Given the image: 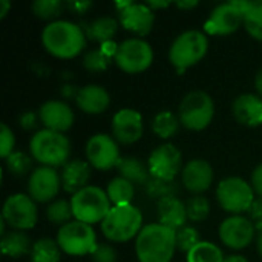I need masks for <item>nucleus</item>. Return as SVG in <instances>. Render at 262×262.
<instances>
[{"label":"nucleus","mask_w":262,"mask_h":262,"mask_svg":"<svg viewBox=\"0 0 262 262\" xmlns=\"http://www.w3.org/2000/svg\"><path fill=\"white\" fill-rule=\"evenodd\" d=\"M45 49L57 58H74L86 46V32L80 25L68 20H55L41 32Z\"/></svg>","instance_id":"f257e3e1"},{"label":"nucleus","mask_w":262,"mask_h":262,"mask_svg":"<svg viewBox=\"0 0 262 262\" xmlns=\"http://www.w3.org/2000/svg\"><path fill=\"white\" fill-rule=\"evenodd\" d=\"M177 250V232L160 223L147 224L135 239L140 262H170Z\"/></svg>","instance_id":"f03ea898"},{"label":"nucleus","mask_w":262,"mask_h":262,"mask_svg":"<svg viewBox=\"0 0 262 262\" xmlns=\"http://www.w3.org/2000/svg\"><path fill=\"white\" fill-rule=\"evenodd\" d=\"M29 150L31 157L41 166L64 167L71 157V141L64 134L41 129L32 135Z\"/></svg>","instance_id":"7ed1b4c3"},{"label":"nucleus","mask_w":262,"mask_h":262,"mask_svg":"<svg viewBox=\"0 0 262 262\" xmlns=\"http://www.w3.org/2000/svg\"><path fill=\"white\" fill-rule=\"evenodd\" d=\"M143 229V215L134 204L115 206L101 223L103 235L112 243H127Z\"/></svg>","instance_id":"20e7f679"},{"label":"nucleus","mask_w":262,"mask_h":262,"mask_svg":"<svg viewBox=\"0 0 262 262\" xmlns=\"http://www.w3.org/2000/svg\"><path fill=\"white\" fill-rule=\"evenodd\" d=\"M209 51L207 34L201 31H184L181 32L169 48V60L183 74L187 68L200 63Z\"/></svg>","instance_id":"39448f33"},{"label":"nucleus","mask_w":262,"mask_h":262,"mask_svg":"<svg viewBox=\"0 0 262 262\" xmlns=\"http://www.w3.org/2000/svg\"><path fill=\"white\" fill-rule=\"evenodd\" d=\"M71 206L74 220L89 226L103 223L112 209L107 193L97 186H88L72 195Z\"/></svg>","instance_id":"423d86ee"},{"label":"nucleus","mask_w":262,"mask_h":262,"mask_svg":"<svg viewBox=\"0 0 262 262\" xmlns=\"http://www.w3.org/2000/svg\"><path fill=\"white\" fill-rule=\"evenodd\" d=\"M215 115V103L204 91H192L180 103L178 118L180 123L189 130L206 129Z\"/></svg>","instance_id":"0eeeda50"},{"label":"nucleus","mask_w":262,"mask_h":262,"mask_svg":"<svg viewBox=\"0 0 262 262\" xmlns=\"http://www.w3.org/2000/svg\"><path fill=\"white\" fill-rule=\"evenodd\" d=\"M216 200L221 209L232 215H241L249 212L255 201V192L252 184L239 177H229L220 181L216 187Z\"/></svg>","instance_id":"6e6552de"},{"label":"nucleus","mask_w":262,"mask_h":262,"mask_svg":"<svg viewBox=\"0 0 262 262\" xmlns=\"http://www.w3.org/2000/svg\"><path fill=\"white\" fill-rule=\"evenodd\" d=\"M55 241L61 252L71 256L92 255V252L98 246L92 226L80 221H71L66 226L60 227Z\"/></svg>","instance_id":"1a4fd4ad"},{"label":"nucleus","mask_w":262,"mask_h":262,"mask_svg":"<svg viewBox=\"0 0 262 262\" xmlns=\"http://www.w3.org/2000/svg\"><path fill=\"white\" fill-rule=\"evenodd\" d=\"M2 218L14 230H31L38 221L37 203L25 193L9 195L3 204Z\"/></svg>","instance_id":"9d476101"},{"label":"nucleus","mask_w":262,"mask_h":262,"mask_svg":"<svg viewBox=\"0 0 262 262\" xmlns=\"http://www.w3.org/2000/svg\"><path fill=\"white\" fill-rule=\"evenodd\" d=\"M114 60L123 72L140 74L152 64L154 51L143 38H127L118 45Z\"/></svg>","instance_id":"9b49d317"},{"label":"nucleus","mask_w":262,"mask_h":262,"mask_svg":"<svg viewBox=\"0 0 262 262\" xmlns=\"http://www.w3.org/2000/svg\"><path fill=\"white\" fill-rule=\"evenodd\" d=\"M249 2H227L218 5L204 25L209 35H230L244 25V11Z\"/></svg>","instance_id":"f8f14e48"},{"label":"nucleus","mask_w":262,"mask_h":262,"mask_svg":"<svg viewBox=\"0 0 262 262\" xmlns=\"http://www.w3.org/2000/svg\"><path fill=\"white\" fill-rule=\"evenodd\" d=\"M88 163L97 170H109L120 163V149L114 137L107 134H95L86 143Z\"/></svg>","instance_id":"ddd939ff"},{"label":"nucleus","mask_w":262,"mask_h":262,"mask_svg":"<svg viewBox=\"0 0 262 262\" xmlns=\"http://www.w3.org/2000/svg\"><path fill=\"white\" fill-rule=\"evenodd\" d=\"M256 235V224L243 215H232L220 226L221 243L233 250H243L249 247Z\"/></svg>","instance_id":"4468645a"},{"label":"nucleus","mask_w":262,"mask_h":262,"mask_svg":"<svg viewBox=\"0 0 262 262\" xmlns=\"http://www.w3.org/2000/svg\"><path fill=\"white\" fill-rule=\"evenodd\" d=\"M181 166H183V155L180 149L172 143H166L155 147L147 160L150 177L164 181H173L178 172L181 170Z\"/></svg>","instance_id":"2eb2a0df"},{"label":"nucleus","mask_w":262,"mask_h":262,"mask_svg":"<svg viewBox=\"0 0 262 262\" xmlns=\"http://www.w3.org/2000/svg\"><path fill=\"white\" fill-rule=\"evenodd\" d=\"M61 187V175L54 167H37L31 172L28 180V195L35 203L52 201Z\"/></svg>","instance_id":"dca6fc26"},{"label":"nucleus","mask_w":262,"mask_h":262,"mask_svg":"<svg viewBox=\"0 0 262 262\" xmlns=\"http://www.w3.org/2000/svg\"><path fill=\"white\" fill-rule=\"evenodd\" d=\"M112 135L120 144H134L143 135V117L130 107L120 109L112 118Z\"/></svg>","instance_id":"f3484780"},{"label":"nucleus","mask_w":262,"mask_h":262,"mask_svg":"<svg viewBox=\"0 0 262 262\" xmlns=\"http://www.w3.org/2000/svg\"><path fill=\"white\" fill-rule=\"evenodd\" d=\"M38 120L48 130L64 134L74 126V111L61 100L45 101L38 109Z\"/></svg>","instance_id":"a211bd4d"},{"label":"nucleus","mask_w":262,"mask_h":262,"mask_svg":"<svg viewBox=\"0 0 262 262\" xmlns=\"http://www.w3.org/2000/svg\"><path fill=\"white\" fill-rule=\"evenodd\" d=\"M120 23L124 29L143 37L147 35L155 23V14L146 3H132L118 11Z\"/></svg>","instance_id":"6ab92c4d"},{"label":"nucleus","mask_w":262,"mask_h":262,"mask_svg":"<svg viewBox=\"0 0 262 262\" xmlns=\"http://www.w3.org/2000/svg\"><path fill=\"white\" fill-rule=\"evenodd\" d=\"M181 180L189 192L201 195L209 190L213 183V169L206 160L195 158L190 160L181 170Z\"/></svg>","instance_id":"aec40b11"},{"label":"nucleus","mask_w":262,"mask_h":262,"mask_svg":"<svg viewBox=\"0 0 262 262\" xmlns=\"http://www.w3.org/2000/svg\"><path fill=\"white\" fill-rule=\"evenodd\" d=\"M235 120L249 127L262 124V97L258 94H241L232 104Z\"/></svg>","instance_id":"412c9836"},{"label":"nucleus","mask_w":262,"mask_h":262,"mask_svg":"<svg viewBox=\"0 0 262 262\" xmlns=\"http://www.w3.org/2000/svg\"><path fill=\"white\" fill-rule=\"evenodd\" d=\"M75 103L80 111L89 115H98L107 111L111 104V95L109 92L98 84H88L78 89V94L75 97Z\"/></svg>","instance_id":"4be33fe9"},{"label":"nucleus","mask_w":262,"mask_h":262,"mask_svg":"<svg viewBox=\"0 0 262 262\" xmlns=\"http://www.w3.org/2000/svg\"><path fill=\"white\" fill-rule=\"evenodd\" d=\"M157 213L160 224L175 232L184 227L186 221L189 220L186 204L178 196H167L160 200L157 204Z\"/></svg>","instance_id":"5701e85b"},{"label":"nucleus","mask_w":262,"mask_h":262,"mask_svg":"<svg viewBox=\"0 0 262 262\" xmlns=\"http://www.w3.org/2000/svg\"><path fill=\"white\" fill-rule=\"evenodd\" d=\"M91 178V164L83 160H71L61 170V187L64 192L75 195L88 187Z\"/></svg>","instance_id":"b1692460"},{"label":"nucleus","mask_w":262,"mask_h":262,"mask_svg":"<svg viewBox=\"0 0 262 262\" xmlns=\"http://www.w3.org/2000/svg\"><path fill=\"white\" fill-rule=\"evenodd\" d=\"M0 250L5 256L9 258H20L26 253H31L32 244L29 236L20 230H11L5 233L0 239Z\"/></svg>","instance_id":"393cba45"},{"label":"nucleus","mask_w":262,"mask_h":262,"mask_svg":"<svg viewBox=\"0 0 262 262\" xmlns=\"http://www.w3.org/2000/svg\"><path fill=\"white\" fill-rule=\"evenodd\" d=\"M117 170L121 178L130 181L132 184H144L150 180L149 167L135 157H123L117 164Z\"/></svg>","instance_id":"a878e982"},{"label":"nucleus","mask_w":262,"mask_h":262,"mask_svg":"<svg viewBox=\"0 0 262 262\" xmlns=\"http://www.w3.org/2000/svg\"><path fill=\"white\" fill-rule=\"evenodd\" d=\"M117 29H118V21L114 17H107V15L98 17L84 26L86 37H89L91 40H95L101 45L106 41H111L112 37L117 34Z\"/></svg>","instance_id":"bb28decb"},{"label":"nucleus","mask_w":262,"mask_h":262,"mask_svg":"<svg viewBox=\"0 0 262 262\" xmlns=\"http://www.w3.org/2000/svg\"><path fill=\"white\" fill-rule=\"evenodd\" d=\"M106 193L109 196V201L112 207L115 206H129L132 204V200L135 196V187L130 181L117 177L109 181L106 187Z\"/></svg>","instance_id":"cd10ccee"},{"label":"nucleus","mask_w":262,"mask_h":262,"mask_svg":"<svg viewBox=\"0 0 262 262\" xmlns=\"http://www.w3.org/2000/svg\"><path fill=\"white\" fill-rule=\"evenodd\" d=\"M180 118L172 114L170 111H163L160 114H157L152 120V130L157 137L167 140L177 135L178 129H180Z\"/></svg>","instance_id":"c85d7f7f"},{"label":"nucleus","mask_w":262,"mask_h":262,"mask_svg":"<svg viewBox=\"0 0 262 262\" xmlns=\"http://www.w3.org/2000/svg\"><path fill=\"white\" fill-rule=\"evenodd\" d=\"M61 258V249L57 241L51 238H41L32 244L31 262H58Z\"/></svg>","instance_id":"c756f323"},{"label":"nucleus","mask_w":262,"mask_h":262,"mask_svg":"<svg viewBox=\"0 0 262 262\" xmlns=\"http://www.w3.org/2000/svg\"><path fill=\"white\" fill-rule=\"evenodd\" d=\"M224 259L223 250L207 241H201L187 253V262H223Z\"/></svg>","instance_id":"7c9ffc66"},{"label":"nucleus","mask_w":262,"mask_h":262,"mask_svg":"<svg viewBox=\"0 0 262 262\" xmlns=\"http://www.w3.org/2000/svg\"><path fill=\"white\" fill-rule=\"evenodd\" d=\"M244 25L247 32L262 41V0L249 2L244 11Z\"/></svg>","instance_id":"2f4dec72"},{"label":"nucleus","mask_w":262,"mask_h":262,"mask_svg":"<svg viewBox=\"0 0 262 262\" xmlns=\"http://www.w3.org/2000/svg\"><path fill=\"white\" fill-rule=\"evenodd\" d=\"M46 218L60 227L66 226L68 223L72 221L74 213H72V206L71 201L66 200H55L46 207Z\"/></svg>","instance_id":"473e14b6"},{"label":"nucleus","mask_w":262,"mask_h":262,"mask_svg":"<svg viewBox=\"0 0 262 262\" xmlns=\"http://www.w3.org/2000/svg\"><path fill=\"white\" fill-rule=\"evenodd\" d=\"M186 209L192 223H203L210 215V201L203 195H195L186 203Z\"/></svg>","instance_id":"72a5a7b5"},{"label":"nucleus","mask_w":262,"mask_h":262,"mask_svg":"<svg viewBox=\"0 0 262 262\" xmlns=\"http://www.w3.org/2000/svg\"><path fill=\"white\" fill-rule=\"evenodd\" d=\"M144 187H146L147 195L158 201L167 196H177V192H178L175 181H164V180H158L154 177H150V180L146 183Z\"/></svg>","instance_id":"f704fd0d"},{"label":"nucleus","mask_w":262,"mask_h":262,"mask_svg":"<svg viewBox=\"0 0 262 262\" xmlns=\"http://www.w3.org/2000/svg\"><path fill=\"white\" fill-rule=\"evenodd\" d=\"M32 160H34L32 157H29L23 152H12L5 161H6V169L9 170L11 175L25 177L32 169Z\"/></svg>","instance_id":"c9c22d12"},{"label":"nucleus","mask_w":262,"mask_h":262,"mask_svg":"<svg viewBox=\"0 0 262 262\" xmlns=\"http://www.w3.org/2000/svg\"><path fill=\"white\" fill-rule=\"evenodd\" d=\"M32 12L41 20H52L61 14L63 11V3L60 0H35L32 3Z\"/></svg>","instance_id":"e433bc0d"},{"label":"nucleus","mask_w":262,"mask_h":262,"mask_svg":"<svg viewBox=\"0 0 262 262\" xmlns=\"http://www.w3.org/2000/svg\"><path fill=\"white\" fill-rule=\"evenodd\" d=\"M200 232L195 227L184 226L180 230H177V249L180 252L189 253L196 244H200Z\"/></svg>","instance_id":"4c0bfd02"},{"label":"nucleus","mask_w":262,"mask_h":262,"mask_svg":"<svg viewBox=\"0 0 262 262\" xmlns=\"http://www.w3.org/2000/svg\"><path fill=\"white\" fill-rule=\"evenodd\" d=\"M107 64H109V57L100 48L86 52L84 57H83V66L88 71H91V72L106 71L107 69Z\"/></svg>","instance_id":"58836bf2"},{"label":"nucleus","mask_w":262,"mask_h":262,"mask_svg":"<svg viewBox=\"0 0 262 262\" xmlns=\"http://www.w3.org/2000/svg\"><path fill=\"white\" fill-rule=\"evenodd\" d=\"M15 146V138L11 130V127L6 123L0 124V155L3 160H6L12 152Z\"/></svg>","instance_id":"ea45409f"},{"label":"nucleus","mask_w":262,"mask_h":262,"mask_svg":"<svg viewBox=\"0 0 262 262\" xmlns=\"http://www.w3.org/2000/svg\"><path fill=\"white\" fill-rule=\"evenodd\" d=\"M92 262H117V252L109 244H98L91 255Z\"/></svg>","instance_id":"a19ab883"},{"label":"nucleus","mask_w":262,"mask_h":262,"mask_svg":"<svg viewBox=\"0 0 262 262\" xmlns=\"http://www.w3.org/2000/svg\"><path fill=\"white\" fill-rule=\"evenodd\" d=\"M252 189H253L255 195L262 198V163L255 167V170L252 173Z\"/></svg>","instance_id":"79ce46f5"},{"label":"nucleus","mask_w":262,"mask_h":262,"mask_svg":"<svg viewBox=\"0 0 262 262\" xmlns=\"http://www.w3.org/2000/svg\"><path fill=\"white\" fill-rule=\"evenodd\" d=\"M249 215H250V220L255 221V224H261L262 223V198H258L253 201V204L250 206L249 209Z\"/></svg>","instance_id":"37998d69"},{"label":"nucleus","mask_w":262,"mask_h":262,"mask_svg":"<svg viewBox=\"0 0 262 262\" xmlns=\"http://www.w3.org/2000/svg\"><path fill=\"white\" fill-rule=\"evenodd\" d=\"M20 126L23 129H34L37 126V114L35 112H25L20 117Z\"/></svg>","instance_id":"c03bdc74"},{"label":"nucleus","mask_w":262,"mask_h":262,"mask_svg":"<svg viewBox=\"0 0 262 262\" xmlns=\"http://www.w3.org/2000/svg\"><path fill=\"white\" fill-rule=\"evenodd\" d=\"M91 2H71V3H68V6L72 9V11H75V12H78V14H83V12H86L88 11V8H91Z\"/></svg>","instance_id":"a18cd8bd"},{"label":"nucleus","mask_w":262,"mask_h":262,"mask_svg":"<svg viewBox=\"0 0 262 262\" xmlns=\"http://www.w3.org/2000/svg\"><path fill=\"white\" fill-rule=\"evenodd\" d=\"M77 94H78V91L75 89V88H72V86H69V84H66V86H63L61 88V95H64L66 98H75L77 97Z\"/></svg>","instance_id":"49530a36"},{"label":"nucleus","mask_w":262,"mask_h":262,"mask_svg":"<svg viewBox=\"0 0 262 262\" xmlns=\"http://www.w3.org/2000/svg\"><path fill=\"white\" fill-rule=\"evenodd\" d=\"M9 9H11V2L9 0H0V18H5Z\"/></svg>","instance_id":"de8ad7c7"},{"label":"nucleus","mask_w":262,"mask_h":262,"mask_svg":"<svg viewBox=\"0 0 262 262\" xmlns=\"http://www.w3.org/2000/svg\"><path fill=\"white\" fill-rule=\"evenodd\" d=\"M152 11L154 9H161V8H167L170 5V2H147L146 3Z\"/></svg>","instance_id":"09e8293b"},{"label":"nucleus","mask_w":262,"mask_h":262,"mask_svg":"<svg viewBox=\"0 0 262 262\" xmlns=\"http://www.w3.org/2000/svg\"><path fill=\"white\" fill-rule=\"evenodd\" d=\"M175 5L181 9H192L195 6H198V2L196 0H193V2H177Z\"/></svg>","instance_id":"8fccbe9b"},{"label":"nucleus","mask_w":262,"mask_h":262,"mask_svg":"<svg viewBox=\"0 0 262 262\" xmlns=\"http://www.w3.org/2000/svg\"><path fill=\"white\" fill-rule=\"evenodd\" d=\"M255 89L258 91V95L262 97V69L256 74V77H255Z\"/></svg>","instance_id":"3c124183"},{"label":"nucleus","mask_w":262,"mask_h":262,"mask_svg":"<svg viewBox=\"0 0 262 262\" xmlns=\"http://www.w3.org/2000/svg\"><path fill=\"white\" fill-rule=\"evenodd\" d=\"M223 262H249L244 256H241V255H232V256H227L226 259Z\"/></svg>","instance_id":"603ef678"},{"label":"nucleus","mask_w":262,"mask_h":262,"mask_svg":"<svg viewBox=\"0 0 262 262\" xmlns=\"http://www.w3.org/2000/svg\"><path fill=\"white\" fill-rule=\"evenodd\" d=\"M256 250L262 258V229L258 230V238H256Z\"/></svg>","instance_id":"864d4df0"},{"label":"nucleus","mask_w":262,"mask_h":262,"mask_svg":"<svg viewBox=\"0 0 262 262\" xmlns=\"http://www.w3.org/2000/svg\"><path fill=\"white\" fill-rule=\"evenodd\" d=\"M259 229H262V223H261V224H258V226H256V230H259Z\"/></svg>","instance_id":"5fc2aeb1"}]
</instances>
